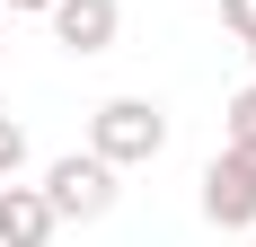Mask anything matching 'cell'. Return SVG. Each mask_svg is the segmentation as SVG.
Masks as SVG:
<instances>
[{
    "label": "cell",
    "instance_id": "obj_2",
    "mask_svg": "<svg viewBox=\"0 0 256 247\" xmlns=\"http://www.w3.org/2000/svg\"><path fill=\"white\" fill-rule=\"evenodd\" d=\"M44 203H53V221H106L115 212V168L98 150H71V159L44 168Z\"/></svg>",
    "mask_w": 256,
    "mask_h": 247
},
{
    "label": "cell",
    "instance_id": "obj_4",
    "mask_svg": "<svg viewBox=\"0 0 256 247\" xmlns=\"http://www.w3.org/2000/svg\"><path fill=\"white\" fill-rule=\"evenodd\" d=\"M44 18H53V44L62 53H106L115 26H124V9H115V0H53Z\"/></svg>",
    "mask_w": 256,
    "mask_h": 247
},
{
    "label": "cell",
    "instance_id": "obj_10",
    "mask_svg": "<svg viewBox=\"0 0 256 247\" xmlns=\"http://www.w3.org/2000/svg\"><path fill=\"white\" fill-rule=\"evenodd\" d=\"M248 62H256V36H248Z\"/></svg>",
    "mask_w": 256,
    "mask_h": 247
},
{
    "label": "cell",
    "instance_id": "obj_1",
    "mask_svg": "<svg viewBox=\"0 0 256 247\" xmlns=\"http://www.w3.org/2000/svg\"><path fill=\"white\" fill-rule=\"evenodd\" d=\"M88 150H98L106 168H142V159L168 150V115H159L150 98H106L98 115H88Z\"/></svg>",
    "mask_w": 256,
    "mask_h": 247
},
{
    "label": "cell",
    "instance_id": "obj_6",
    "mask_svg": "<svg viewBox=\"0 0 256 247\" xmlns=\"http://www.w3.org/2000/svg\"><path fill=\"white\" fill-rule=\"evenodd\" d=\"M230 142L256 150V88H238V98H230Z\"/></svg>",
    "mask_w": 256,
    "mask_h": 247
},
{
    "label": "cell",
    "instance_id": "obj_3",
    "mask_svg": "<svg viewBox=\"0 0 256 247\" xmlns=\"http://www.w3.org/2000/svg\"><path fill=\"white\" fill-rule=\"evenodd\" d=\"M204 221H212V230H248V221H256V150L230 142V150L204 168Z\"/></svg>",
    "mask_w": 256,
    "mask_h": 247
},
{
    "label": "cell",
    "instance_id": "obj_8",
    "mask_svg": "<svg viewBox=\"0 0 256 247\" xmlns=\"http://www.w3.org/2000/svg\"><path fill=\"white\" fill-rule=\"evenodd\" d=\"M221 18H230L238 36H256V0H221Z\"/></svg>",
    "mask_w": 256,
    "mask_h": 247
},
{
    "label": "cell",
    "instance_id": "obj_5",
    "mask_svg": "<svg viewBox=\"0 0 256 247\" xmlns=\"http://www.w3.org/2000/svg\"><path fill=\"white\" fill-rule=\"evenodd\" d=\"M53 203H44V186H9L0 176V247H44L53 238Z\"/></svg>",
    "mask_w": 256,
    "mask_h": 247
},
{
    "label": "cell",
    "instance_id": "obj_7",
    "mask_svg": "<svg viewBox=\"0 0 256 247\" xmlns=\"http://www.w3.org/2000/svg\"><path fill=\"white\" fill-rule=\"evenodd\" d=\"M18 168H26V124L0 115V176H18Z\"/></svg>",
    "mask_w": 256,
    "mask_h": 247
},
{
    "label": "cell",
    "instance_id": "obj_9",
    "mask_svg": "<svg viewBox=\"0 0 256 247\" xmlns=\"http://www.w3.org/2000/svg\"><path fill=\"white\" fill-rule=\"evenodd\" d=\"M0 9H53V0H0Z\"/></svg>",
    "mask_w": 256,
    "mask_h": 247
}]
</instances>
